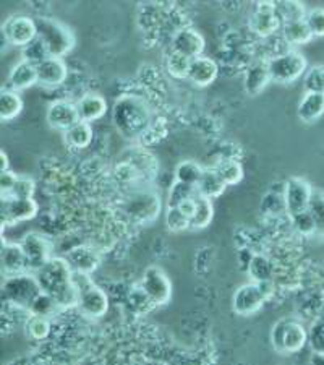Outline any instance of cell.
<instances>
[{
	"label": "cell",
	"mask_w": 324,
	"mask_h": 365,
	"mask_svg": "<svg viewBox=\"0 0 324 365\" xmlns=\"http://www.w3.org/2000/svg\"><path fill=\"white\" fill-rule=\"evenodd\" d=\"M73 269L65 257H52L36 273L41 289L56 300L61 309L78 305V289L75 286Z\"/></svg>",
	"instance_id": "6da1fadb"
},
{
	"label": "cell",
	"mask_w": 324,
	"mask_h": 365,
	"mask_svg": "<svg viewBox=\"0 0 324 365\" xmlns=\"http://www.w3.org/2000/svg\"><path fill=\"white\" fill-rule=\"evenodd\" d=\"M115 127L128 140H141L152 123L150 106L137 96H122L112 113Z\"/></svg>",
	"instance_id": "7a4b0ae2"
},
{
	"label": "cell",
	"mask_w": 324,
	"mask_h": 365,
	"mask_svg": "<svg viewBox=\"0 0 324 365\" xmlns=\"http://www.w3.org/2000/svg\"><path fill=\"white\" fill-rule=\"evenodd\" d=\"M36 21L38 38L44 43L49 56L63 58L73 51L76 38L72 28L56 19H49V16H41Z\"/></svg>",
	"instance_id": "3957f363"
},
{
	"label": "cell",
	"mask_w": 324,
	"mask_h": 365,
	"mask_svg": "<svg viewBox=\"0 0 324 365\" xmlns=\"http://www.w3.org/2000/svg\"><path fill=\"white\" fill-rule=\"evenodd\" d=\"M43 289H41L36 276L31 273H21L15 276H7L2 284V296L9 304L15 305L16 309L26 310L33 307L34 300H36Z\"/></svg>",
	"instance_id": "277c9868"
},
{
	"label": "cell",
	"mask_w": 324,
	"mask_h": 365,
	"mask_svg": "<svg viewBox=\"0 0 324 365\" xmlns=\"http://www.w3.org/2000/svg\"><path fill=\"white\" fill-rule=\"evenodd\" d=\"M271 344L276 352L293 354V352L302 351L305 344H308V331L297 320L282 319L276 322L271 329Z\"/></svg>",
	"instance_id": "5b68a950"
},
{
	"label": "cell",
	"mask_w": 324,
	"mask_h": 365,
	"mask_svg": "<svg viewBox=\"0 0 324 365\" xmlns=\"http://www.w3.org/2000/svg\"><path fill=\"white\" fill-rule=\"evenodd\" d=\"M271 78L276 83L288 85L305 76L308 72V61L298 51H287L268 61Z\"/></svg>",
	"instance_id": "8992f818"
},
{
	"label": "cell",
	"mask_w": 324,
	"mask_h": 365,
	"mask_svg": "<svg viewBox=\"0 0 324 365\" xmlns=\"http://www.w3.org/2000/svg\"><path fill=\"white\" fill-rule=\"evenodd\" d=\"M273 292L271 282H255L250 281L241 284L232 297V309L237 315L250 317L263 307L268 297Z\"/></svg>",
	"instance_id": "52a82bcc"
},
{
	"label": "cell",
	"mask_w": 324,
	"mask_h": 365,
	"mask_svg": "<svg viewBox=\"0 0 324 365\" xmlns=\"http://www.w3.org/2000/svg\"><path fill=\"white\" fill-rule=\"evenodd\" d=\"M2 38L15 47H28L38 39V21L28 15H11L2 26Z\"/></svg>",
	"instance_id": "ba28073f"
},
{
	"label": "cell",
	"mask_w": 324,
	"mask_h": 365,
	"mask_svg": "<svg viewBox=\"0 0 324 365\" xmlns=\"http://www.w3.org/2000/svg\"><path fill=\"white\" fill-rule=\"evenodd\" d=\"M140 287L155 304V307L166 305L172 297V282H170L166 272L159 267H150L145 269Z\"/></svg>",
	"instance_id": "9c48e42d"
},
{
	"label": "cell",
	"mask_w": 324,
	"mask_h": 365,
	"mask_svg": "<svg viewBox=\"0 0 324 365\" xmlns=\"http://www.w3.org/2000/svg\"><path fill=\"white\" fill-rule=\"evenodd\" d=\"M313 192V187L310 185L308 180L302 178L288 179L284 185V195H282L287 215L292 217L308 210Z\"/></svg>",
	"instance_id": "30bf717a"
},
{
	"label": "cell",
	"mask_w": 324,
	"mask_h": 365,
	"mask_svg": "<svg viewBox=\"0 0 324 365\" xmlns=\"http://www.w3.org/2000/svg\"><path fill=\"white\" fill-rule=\"evenodd\" d=\"M20 244L23 247V252H25L29 273H36L39 268H43L52 258V245L49 239L43 234L28 232L20 240Z\"/></svg>",
	"instance_id": "8fae6325"
},
{
	"label": "cell",
	"mask_w": 324,
	"mask_h": 365,
	"mask_svg": "<svg viewBox=\"0 0 324 365\" xmlns=\"http://www.w3.org/2000/svg\"><path fill=\"white\" fill-rule=\"evenodd\" d=\"M282 28L276 2H259L250 19V29L259 38H269Z\"/></svg>",
	"instance_id": "7c38bea8"
},
{
	"label": "cell",
	"mask_w": 324,
	"mask_h": 365,
	"mask_svg": "<svg viewBox=\"0 0 324 365\" xmlns=\"http://www.w3.org/2000/svg\"><path fill=\"white\" fill-rule=\"evenodd\" d=\"M39 206L34 198H2V226H14L36 217Z\"/></svg>",
	"instance_id": "4fadbf2b"
},
{
	"label": "cell",
	"mask_w": 324,
	"mask_h": 365,
	"mask_svg": "<svg viewBox=\"0 0 324 365\" xmlns=\"http://www.w3.org/2000/svg\"><path fill=\"white\" fill-rule=\"evenodd\" d=\"M46 120L49 127L63 133L81 122L76 103L68 101V99H57L51 103L46 110Z\"/></svg>",
	"instance_id": "5bb4252c"
},
{
	"label": "cell",
	"mask_w": 324,
	"mask_h": 365,
	"mask_svg": "<svg viewBox=\"0 0 324 365\" xmlns=\"http://www.w3.org/2000/svg\"><path fill=\"white\" fill-rule=\"evenodd\" d=\"M127 213L133 217V220L148 222L152 221L159 215L161 210V200L150 190H138L133 195H130L128 202L125 205Z\"/></svg>",
	"instance_id": "9a60e30c"
},
{
	"label": "cell",
	"mask_w": 324,
	"mask_h": 365,
	"mask_svg": "<svg viewBox=\"0 0 324 365\" xmlns=\"http://www.w3.org/2000/svg\"><path fill=\"white\" fill-rule=\"evenodd\" d=\"M76 307L90 319H101L109 310V297L104 289L93 282L80 292Z\"/></svg>",
	"instance_id": "2e32d148"
},
{
	"label": "cell",
	"mask_w": 324,
	"mask_h": 365,
	"mask_svg": "<svg viewBox=\"0 0 324 365\" xmlns=\"http://www.w3.org/2000/svg\"><path fill=\"white\" fill-rule=\"evenodd\" d=\"M206 47L203 34L194 28H180L172 39V51L188 58L202 57Z\"/></svg>",
	"instance_id": "e0dca14e"
},
{
	"label": "cell",
	"mask_w": 324,
	"mask_h": 365,
	"mask_svg": "<svg viewBox=\"0 0 324 365\" xmlns=\"http://www.w3.org/2000/svg\"><path fill=\"white\" fill-rule=\"evenodd\" d=\"M38 85L44 88H57L65 83L68 76V67L61 57H47L38 63Z\"/></svg>",
	"instance_id": "ac0fdd59"
},
{
	"label": "cell",
	"mask_w": 324,
	"mask_h": 365,
	"mask_svg": "<svg viewBox=\"0 0 324 365\" xmlns=\"http://www.w3.org/2000/svg\"><path fill=\"white\" fill-rule=\"evenodd\" d=\"M0 264H2V273L7 276H15L28 272V262L20 242H4L0 250Z\"/></svg>",
	"instance_id": "d6986e66"
},
{
	"label": "cell",
	"mask_w": 324,
	"mask_h": 365,
	"mask_svg": "<svg viewBox=\"0 0 324 365\" xmlns=\"http://www.w3.org/2000/svg\"><path fill=\"white\" fill-rule=\"evenodd\" d=\"M67 262L75 273H83V274H93L96 272L99 264H101V255L98 250L91 249V247H75V249L67 253Z\"/></svg>",
	"instance_id": "ffe728a7"
},
{
	"label": "cell",
	"mask_w": 324,
	"mask_h": 365,
	"mask_svg": "<svg viewBox=\"0 0 324 365\" xmlns=\"http://www.w3.org/2000/svg\"><path fill=\"white\" fill-rule=\"evenodd\" d=\"M271 81H273V78H271L268 61L253 62L251 66L246 68L244 76L245 91L249 93L250 96H258V94H261L266 90V86Z\"/></svg>",
	"instance_id": "44dd1931"
},
{
	"label": "cell",
	"mask_w": 324,
	"mask_h": 365,
	"mask_svg": "<svg viewBox=\"0 0 324 365\" xmlns=\"http://www.w3.org/2000/svg\"><path fill=\"white\" fill-rule=\"evenodd\" d=\"M217 75H219V66H217L214 58L202 56L192 61L188 80H190L193 85L204 88V86H209L211 83H214Z\"/></svg>",
	"instance_id": "7402d4cb"
},
{
	"label": "cell",
	"mask_w": 324,
	"mask_h": 365,
	"mask_svg": "<svg viewBox=\"0 0 324 365\" xmlns=\"http://www.w3.org/2000/svg\"><path fill=\"white\" fill-rule=\"evenodd\" d=\"M9 85L11 90L23 91L28 90L34 85H38V67L34 63L21 58L20 62H16L9 72Z\"/></svg>",
	"instance_id": "603a6c76"
},
{
	"label": "cell",
	"mask_w": 324,
	"mask_h": 365,
	"mask_svg": "<svg viewBox=\"0 0 324 365\" xmlns=\"http://www.w3.org/2000/svg\"><path fill=\"white\" fill-rule=\"evenodd\" d=\"M76 103L81 122H96L108 113V101L98 93H86Z\"/></svg>",
	"instance_id": "cb8c5ba5"
},
{
	"label": "cell",
	"mask_w": 324,
	"mask_h": 365,
	"mask_svg": "<svg viewBox=\"0 0 324 365\" xmlns=\"http://www.w3.org/2000/svg\"><path fill=\"white\" fill-rule=\"evenodd\" d=\"M324 114V94L321 93H305L300 99L297 115L303 122H315Z\"/></svg>",
	"instance_id": "d4e9b609"
},
{
	"label": "cell",
	"mask_w": 324,
	"mask_h": 365,
	"mask_svg": "<svg viewBox=\"0 0 324 365\" xmlns=\"http://www.w3.org/2000/svg\"><path fill=\"white\" fill-rule=\"evenodd\" d=\"M197 188L199 195L213 200L222 195L224 190L227 188V184L222 180L219 173L214 168H204L202 180H199Z\"/></svg>",
	"instance_id": "484cf974"
},
{
	"label": "cell",
	"mask_w": 324,
	"mask_h": 365,
	"mask_svg": "<svg viewBox=\"0 0 324 365\" xmlns=\"http://www.w3.org/2000/svg\"><path fill=\"white\" fill-rule=\"evenodd\" d=\"M281 33L286 43L291 46H303V44H308L310 41L313 39V34H311L305 20L282 23Z\"/></svg>",
	"instance_id": "4316f807"
},
{
	"label": "cell",
	"mask_w": 324,
	"mask_h": 365,
	"mask_svg": "<svg viewBox=\"0 0 324 365\" xmlns=\"http://www.w3.org/2000/svg\"><path fill=\"white\" fill-rule=\"evenodd\" d=\"M23 110V99L19 91L11 88H2L0 93V119L4 122L14 120L21 114Z\"/></svg>",
	"instance_id": "83f0119b"
},
{
	"label": "cell",
	"mask_w": 324,
	"mask_h": 365,
	"mask_svg": "<svg viewBox=\"0 0 324 365\" xmlns=\"http://www.w3.org/2000/svg\"><path fill=\"white\" fill-rule=\"evenodd\" d=\"M65 143L75 150H85L93 141V127L88 122H78L75 127L63 133Z\"/></svg>",
	"instance_id": "f1b7e54d"
},
{
	"label": "cell",
	"mask_w": 324,
	"mask_h": 365,
	"mask_svg": "<svg viewBox=\"0 0 324 365\" xmlns=\"http://www.w3.org/2000/svg\"><path fill=\"white\" fill-rule=\"evenodd\" d=\"M214 217V206L213 200L202 197L198 193L197 195V210H194V215L192 217V226L190 229L194 231H199V229H204L211 225Z\"/></svg>",
	"instance_id": "f546056e"
},
{
	"label": "cell",
	"mask_w": 324,
	"mask_h": 365,
	"mask_svg": "<svg viewBox=\"0 0 324 365\" xmlns=\"http://www.w3.org/2000/svg\"><path fill=\"white\" fill-rule=\"evenodd\" d=\"M204 173V168L199 166L197 161L187 160L177 164L175 168V180L182 182V184H188L197 187L202 180V175Z\"/></svg>",
	"instance_id": "4dcf8cb0"
},
{
	"label": "cell",
	"mask_w": 324,
	"mask_h": 365,
	"mask_svg": "<svg viewBox=\"0 0 324 365\" xmlns=\"http://www.w3.org/2000/svg\"><path fill=\"white\" fill-rule=\"evenodd\" d=\"M249 273L251 281L271 282L273 279V263L264 255H253L249 262Z\"/></svg>",
	"instance_id": "1f68e13d"
},
{
	"label": "cell",
	"mask_w": 324,
	"mask_h": 365,
	"mask_svg": "<svg viewBox=\"0 0 324 365\" xmlns=\"http://www.w3.org/2000/svg\"><path fill=\"white\" fill-rule=\"evenodd\" d=\"M214 169L219 173L222 180L226 182L227 185H237L244 180V166L235 160H229V158H226V160L217 163Z\"/></svg>",
	"instance_id": "d6a6232c"
},
{
	"label": "cell",
	"mask_w": 324,
	"mask_h": 365,
	"mask_svg": "<svg viewBox=\"0 0 324 365\" xmlns=\"http://www.w3.org/2000/svg\"><path fill=\"white\" fill-rule=\"evenodd\" d=\"M51 319H46V317L41 315H28L25 322V333L29 339H47L51 334Z\"/></svg>",
	"instance_id": "836d02e7"
},
{
	"label": "cell",
	"mask_w": 324,
	"mask_h": 365,
	"mask_svg": "<svg viewBox=\"0 0 324 365\" xmlns=\"http://www.w3.org/2000/svg\"><path fill=\"white\" fill-rule=\"evenodd\" d=\"M167 72L172 78L177 80H188V75H190V67H192V58L179 54V52H170L166 62Z\"/></svg>",
	"instance_id": "e575fe53"
},
{
	"label": "cell",
	"mask_w": 324,
	"mask_h": 365,
	"mask_svg": "<svg viewBox=\"0 0 324 365\" xmlns=\"http://www.w3.org/2000/svg\"><path fill=\"white\" fill-rule=\"evenodd\" d=\"M198 195V188L188 184H182V182H174L172 187H170L169 195H167V208H177V206L182 205L187 200L194 198Z\"/></svg>",
	"instance_id": "d590c367"
},
{
	"label": "cell",
	"mask_w": 324,
	"mask_h": 365,
	"mask_svg": "<svg viewBox=\"0 0 324 365\" xmlns=\"http://www.w3.org/2000/svg\"><path fill=\"white\" fill-rule=\"evenodd\" d=\"M310 215L313 216L316 226V237L324 239V192L315 190L310 202Z\"/></svg>",
	"instance_id": "8d00e7d4"
},
{
	"label": "cell",
	"mask_w": 324,
	"mask_h": 365,
	"mask_svg": "<svg viewBox=\"0 0 324 365\" xmlns=\"http://www.w3.org/2000/svg\"><path fill=\"white\" fill-rule=\"evenodd\" d=\"M276 9H278L282 23L305 20L306 11H308L302 2H279L276 4Z\"/></svg>",
	"instance_id": "74e56055"
},
{
	"label": "cell",
	"mask_w": 324,
	"mask_h": 365,
	"mask_svg": "<svg viewBox=\"0 0 324 365\" xmlns=\"http://www.w3.org/2000/svg\"><path fill=\"white\" fill-rule=\"evenodd\" d=\"M164 221H166V227L170 232H184L192 226L190 217H187L179 208H167Z\"/></svg>",
	"instance_id": "f35d334b"
},
{
	"label": "cell",
	"mask_w": 324,
	"mask_h": 365,
	"mask_svg": "<svg viewBox=\"0 0 324 365\" xmlns=\"http://www.w3.org/2000/svg\"><path fill=\"white\" fill-rule=\"evenodd\" d=\"M305 93H321L324 94V66H315L308 68L303 76Z\"/></svg>",
	"instance_id": "ab89813d"
},
{
	"label": "cell",
	"mask_w": 324,
	"mask_h": 365,
	"mask_svg": "<svg viewBox=\"0 0 324 365\" xmlns=\"http://www.w3.org/2000/svg\"><path fill=\"white\" fill-rule=\"evenodd\" d=\"M61 310L58 304L51 296H47L46 292L41 294V296L34 300L33 307L29 309V315H41L46 317V319H51L56 312Z\"/></svg>",
	"instance_id": "60d3db41"
},
{
	"label": "cell",
	"mask_w": 324,
	"mask_h": 365,
	"mask_svg": "<svg viewBox=\"0 0 324 365\" xmlns=\"http://www.w3.org/2000/svg\"><path fill=\"white\" fill-rule=\"evenodd\" d=\"M305 23L313 38H324V7H315L306 11Z\"/></svg>",
	"instance_id": "b9f144b4"
},
{
	"label": "cell",
	"mask_w": 324,
	"mask_h": 365,
	"mask_svg": "<svg viewBox=\"0 0 324 365\" xmlns=\"http://www.w3.org/2000/svg\"><path fill=\"white\" fill-rule=\"evenodd\" d=\"M292 226L300 235H316V226L313 221V216L306 210L303 213H298L291 217Z\"/></svg>",
	"instance_id": "7bdbcfd3"
},
{
	"label": "cell",
	"mask_w": 324,
	"mask_h": 365,
	"mask_svg": "<svg viewBox=\"0 0 324 365\" xmlns=\"http://www.w3.org/2000/svg\"><path fill=\"white\" fill-rule=\"evenodd\" d=\"M34 192H36V184H34V180L31 178H26V175H19V179H16L9 197L33 198Z\"/></svg>",
	"instance_id": "ee69618b"
},
{
	"label": "cell",
	"mask_w": 324,
	"mask_h": 365,
	"mask_svg": "<svg viewBox=\"0 0 324 365\" xmlns=\"http://www.w3.org/2000/svg\"><path fill=\"white\" fill-rule=\"evenodd\" d=\"M47 57H51L49 52H47L44 43L39 38L34 39L28 47H25V56H23L25 61L34 63V66H38V63L46 61Z\"/></svg>",
	"instance_id": "f6af8a7d"
},
{
	"label": "cell",
	"mask_w": 324,
	"mask_h": 365,
	"mask_svg": "<svg viewBox=\"0 0 324 365\" xmlns=\"http://www.w3.org/2000/svg\"><path fill=\"white\" fill-rule=\"evenodd\" d=\"M308 346L313 352H324V320L316 322L308 331Z\"/></svg>",
	"instance_id": "bcb514c9"
},
{
	"label": "cell",
	"mask_w": 324,
	"mask_h": 365,
	"mask_svg": "<svg viewBox=\"0 0 324 365\" xmlns=\"http://www.w3.org/2000/svg\"><path fill=\"white\" fill-rule=\"evenodd\" d=\"M16 179H19V174L11 173V170L0 173V192H2V198L10 195V192H11V188H14Z\"/></svg>",
	"instance_id": "7dc6e473"
},
{
	"label": "cell",
	"mask_w": 324,
	"mask_h": 365,
	"mask_svg": "<svg viewBox=\"0 0 324 365\" xmlns=\"http://www.w3.org/2000/svg\"><path fill=\"white\" fill-rule=\"evenodd\" d=\"M177 208H179L187 217H190V221H192V217L194 215V210H197V197L187 200V202L179 205V206H177Z\"/></svg>",
	"instance_id": "c3c4849f"
},
{
	"label": "cell",
	"mask_w": 324,
	"mask_h": 365,
	"mask_svg": "<svg viewBox=\"0 0 324 365\" xmlns=\"http://www.w3.org/2000/svg\"><path fill=\"white\" fill-rule=\"evenodd\" d=\"M310 365H324V352H313L310 357Z\"/></svg>",
	"instance_id": "681fc988"
},
{
	"label": "cell",
	"mask_w": 324,
	"mask_h": 365,
	"mask_svg": "<svg viewBox=\"0 0 324 365\" xmlns=\"http://www.w3.org/2000/svg\"><path fill=\"white\" fill-rule=\"evenodd\" d=\"M0 160H2V168H0V170H2V173H5V170H10L9 169V156L5 155L4 150L0 151Z\"/></svg>",
	"instance_id": "f907efd6"
}]
</instances>
